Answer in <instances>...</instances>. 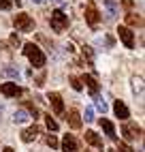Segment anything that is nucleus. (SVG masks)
<instances>
[{
    "mask_svg": "<svg viewBox=\"0 0 145 152\" xmlns=\"http://www.w3.org/2000/svg\"><path fill=\"white\" fill-rule=\"evenodd\" d=\"M113 111H115V116L120 120H128L130 118V111H128L126 105H124V101H115V103H113Z\"/></svg>",
    "mask_w": 145,
    "mask_h": 152,
    "instance_id": "1a4fd4ad",
    "label": "nucleus"
},
{
    "mask_svg": "<svg viewBox=\"0 0 145 152\" xmlns=\"http://www.w3.org/2000/svg\"><path fill=\"white\" fill-rule=\"evenodd\" d=\"M47 101H49V105H51V109H54L56 114H62V111H64V103H62V96L58 92H49Z\"/></svg>",
    "mask_w": 145,
    "mask_h": 152,
    "instance_id": "0eeeda50",
    "label": "nucleus"
},
{
    "mask_svg": "<svg viewBox=\"0 0 145 152\" xmlns=\"http://www.w3.org/2000/svg\"><path fill=\"white\" fill-rule=\"evenodd\" d=\"M26 111L30 114V118H38V109H36L34 105H30V103H26Z\"/></svg>",
    "mask_w": 145,
    "mask_h": 152,
    "instance_id": "393cba45",
    "label": "nucleus"
},
{
    "mask_svg": "<svg viewBox=\"0 0 145 152\" xmlns=\"http://www.w3.org/2000/svg\"><path fill=\"white\" fill-rule=\"evenodd\" d=\"M32 2H36V4H43V2H45V0H32Z\"/></svg>",
    "mask_w": 145,
    "mask_h": 152,
    "instance_id": "2f4dec72",
    "label": "nucleus"
},
{
    "mask_svg": "<svg viewBox=\"0 0 145 152\" xmlns=\"http://www.w3.org/2000/svg\"><path fill=\"white\" fill-rule=\"evenodd\" d=\"M117 150H120V152H134L128 144H124V141H120V144H117Z\"/></svg>",
    "mask_w": 145,
    "mask_h": 152,
    "instance_id": "cd10ccee",
    "label": "nucleus"
},
{
    "mask_svg": "<svg viewBox=\"0 0 145 152\" xmlns=\"http://www.w3.org/2000/svg\"><path fill=\"white\" fill-rule=\"evenodd\" d=\"M86 22H88V24H90L92 28H94V26H96V24L100 22V13L96 11V7L92 4V2H90V4L86 7Z\"/></svg>",
    "mask_w": 145,
    "mask_h": 152,
    "instance_id": "423d86ee",
    "label": "nucleus"
},
{
    "mask_svg": "<svg viewBox=\"0 0 145 152\" xmlns=\"http://www.w3.org/2000/svg\"><path fill=\"white\" fill-rule=\"evenodd\" d=\"M24 90L19 88L15 82H7V84H0V94H4V96H19Z\"/></svg>",
    "mask_w": 145,
    "mask_h": 152,
    "instance_id": "39448f33",
    "label": "nucleus"
},
{
    "mask_svg": "<svg viewBox=\"0 0 145 152\" xmlns=\"http://www.w3.org/2000/svg\"><path fill=\"white\" fill-rule=\"evenodd\" d=\"M132 92L134 94L143 92V77H132Z\"/></svg>",
    "mask_w": 145,
    "mask_h": 152,
    "instance_id": "f3484780",
    "label": "nucleus"
},
{
    "mask_svg": "<svg viewBox=\"0 0 145 152\" xmlns=\"http://www.w3.org/2000/svg\"><path fill=\"white\" fill-rule=\"evenodd\" d=\"M38 133H41V129H38L36 124H32V126H28L24 133H22V139L26 141V144H28V141H34V139L38 137Z\"/></svg>",
    "mask_w": 145,
    "mask_h": 152,
    "instance_id": "9b49d317",
    "label": "nucleus"
},
{
    "mask_svg": "<svg viewBox=\"0 0 145 152\" xmlns=\"http://www.w3.org/2000/svg\"><path fill=\"white\" fill-rule=\"evenodd\" d=\"M86 141L90 146H94V148H98V150H102V139L94 133V131H86Z\"/></svg>",
    "mask_w": 145,
    "mask_h": 152,
    "instance_id": "4468645a",
    "label": "nucleus"
},
{
    "mask_svg": "<svg viewBox=\"0 0 145 152\" xmlns=\"http://www.w3.org/2000/svg\"><path fill=\"white\" fill-rule=\"evenodd\" d=\"M117 37L122 39V43L126 45L128 49H132V47H134V34H132V30H130V28L120 26V28H117Z\"/></svg>",
    "mask_w": 145,
    "mask_h": 152,
    "instance_id": "20e7f679",
    "label": "nucleus"
},
{
    "mask_svg": "<svg viewBox=\"0 0 145 152\" xmlns=\"http://www.w3.org/2000/svg\"><path fill=\"white\" fill-rule=\"evenodd\" d=\"M68 82H70L72 90H77V92H79V90H83V84H81V79H79V77H75V75H72V77L68 79Z\"/></svg>",
    "mask_w": 145,
    "mask_h": 152,
    "instance_id": "412c9836",
    "label": "nucleus"
},
{
    "mask_svg": "<svg viewBox=\"0 0 145 152\" xmlns=\"http://www.w3.org/2000/svg\"><path fill=\"white\" fill-rule=\"evenodd\" d=\"M24 54H26V58L32 62V66H36V69H43L45 66V54H43V49H41L38 45H34V43H26L24 45Z\"/></svg>",
    "mask_w": 145,
    "mask_h": 152,
    "instance_id": "f257e3e1",
    "label": "nucleus"
},
{
    "mask_svg": "<svg viewBox=\"0 0 145 152\" xmlns=\"http://www.w3.org/2000/svg\"><path fill=\"white\" fill-rule=\"evenodd\" d=\"M11 7H13V0H0V9L2 11H9Z\"/></svg>",
    "mask_w": 145,
    "mask_h": 152,
    "instance_id": "bb28decb",
    "label": "nucleus"
},
{
    "mask_svg": "<svg viewBox=\"0 0 145 152\" xmlns=\"http://www.w3.org/2000/svg\"><path fill=\"white\" fill-rule=\"evenodd\" d=\"M66 122H68L70 129H81V114L77 109H70L66 114Z\"/></svg>",
    "mask_w": 145,
    "mask_h": 152,
    "instance_id": "9d476101",
    "label": "nucleus"
},
{
    "mask_svg": "<svg viewBox=\"0 0 145 152\" xmlns=\"http://www.w3.org/2000/svg\"><path fill=\"white\" fill-rule=\"evenodd\" d=\"M83 118H86V122H92V120H94V109H92V107H86Z\"/></svg>",
    "mask_w": 145,
    "mask_h": 152,
    "instance_id": "a878e982",
    "label": "nucleus"
},
{
    "mask_svg": "<svg viewBox=\"0 0 145 152\" xmlns=\"http://www.w3.org/2000/svg\"><path fill=\"white\" fill-rule=\"evenodd\" d=\"M122 133H124V137H126V139H137V137H141V126L126 122V124L122 126Z\"/></svg>",
    "mask_w": 145,
    "mask_h": 152,
    "instance_id": "6e6552de",
    "label": "nucleus"
},
{
    "mask_svg": "<svg viewBox=\"0 0 145 152\" xmlns=\"http://www.w3.org/2000/svg\"><path fill=\"white\" fill-rule=\"evenodd\" d=\"M94 101H96V109L105 114V111H107V103H105V99H102V96H96Z\"/></svg>",
    "mask_w": 145,
    "mask_h": 152,
    "instance_id": "4be33fe9",
    "label": "nucleus"
},
{
    "mask_svg": "<svg viewBox=\"0 0 145 152\" xmlns=\"http://www.w3.org/2000/svg\"><path fill=\"white\" fill-rule=\"evenodd\" d=\"M0 116H2V105H0Z\"/></svg>",
    "mask_w": 145,
    "mask_h": 152,
    "instance_id": "72a5a7b5",
    "label": "nucleus"
},
{
    "mask_svg": "<svg viewBox=\"0 0 145 152\" xmlns=\"http://www.w3.org/2000/svg\"><path fill=\"white\" fill-rule=\"evenodd\" d=\"M45 122H47V129H49V131H58V122H56L51 116H45Z\"/></svg>",
    "mask_w": 145,
    "mask_h": 152,
    "instance_id": "b1692460",
    "label": "nucleus"
},
{
    "mask_svg": "<svg viewBox=\"0 0 145 152\" xmlns=\"http://www.w3.org/2000/svg\"><path fill=\"white\" fill-rule=\"evenodd\" d=\"M2 73H4L7 77H11V79H19V71H17L15 66H4Z\"/></svg>",
    "mask_w": 145,
    "mask_h": 152,
    "instance_id": "aec40b11",
    "label": "nucleus"
},
{
    "mask_svg": "<svg viewBox=\"0 0 145 152\" xmlns=\"http://www.w3.org/2000/svg\"><path fill=\"white\" fill-rule=\"evenodd\" d=\"M11 45L19 47V37H17V34H11Z\"/></svg>",
    "mask_w": 145,
    "mask_h": 152,
    "instance_id": "c85d7f7f",
    "label": "nucleus"
},
{
    "mask_svg": "<svg viewBox=\"0 0 145 152\" xmlns=\"http://www.w3.org/2000/svg\"><path fill=\"white\" fill-rule=\"evenodd\" d=\"M122 4L126 7V9H132L134 7V0H122Z\"/></svg>",
    "mask_w": 145,
    "mask_h": 152,
    "instance_id": "c756f323",
    "label": "nucleus"
},
{
    "mask_svg": "<svg viewBox=\"0 0 145 152\" xmlns=\"http://www.w3.org/2000/svg\"><path fill=\"white\" fill-rule=\"evenodd\" d=\"M13 26L19 30V32H30V30L34 28V19L30 17L28 13H17L13 17Z\"/></svg>",
    "mask_w": 145,
    "mask_h": 152,
    "instance_id": "7ed1b4c3",
    "label": "nucleus"
},
{
    "mask_svg": "<svg viewBox=\"0 0 145 152\" xmlns=\"http://www.w3.org/2000/svg\"><path fill=\"white\" fill-rule=\"evenodd\" d=\"M126 22H128L130 26H143V19H141L139 15H134V13H128V15H126Z\"/></svg>",
    "mask_w": 145,
    "mask_h": 152,
    "instance_id": "6ab92c4d",
    "label": "nucleus"
},
{
    "mask_svg": "<svg viewBox=\"0 0 145 152\" xmlns=\"http://www.w3.org/2000/svg\"><path fill=\"white\" fill-rule=\"evenodd\" d=\"M45 141H47V146H49V148H58V146H60V141H58L56 135H47Z\"/></svg>",
    "mask_w": 145,
    "mask_h": 152,
    "instance_id": "5701e85b",
    "label": "nucleus"
},
{
    "mask_svg": "<svg viewBox=\"0 0 145 152\" xmlns=\"http://www.w3.org/2000/svg\"><path fill=\"white\" fill-rule=\"evenodd\" d=\"M54 2H58V4H64V0H54Z\"/></svg>",
    "mask_w": 145,
    "mask_h": 152,
    "instance_id": "473e14b6",
    "label": "nucleus"
},
{
    "mask_svg": "<svg viewBox=\"0 0 145 152\" xmlns=\"http://www.w3.org/2000/svg\"><path fill=\"white\" fill-rule=\"evenodd\" d=\"M86 152H96V150H86Z\"/></svg>",
    "mask_w": 145,
    "mask_h": 152,
    "instance_id": "f704fd0d",
    "label": "nucleus"
},
{
    "mask_svg": "<svg viewBox=\"0 0 145 152\" xmlns=\"http://www.w3.org/2000/svg\"><path fill=\"white\" fill-rule=\"evenodd\" d=\"M105 7H107V17H113L117 11V4H115V0H105Z\"/></svg>",
    "mask_w": 145,
    "mask_h": 152,
    "instance_id": "a211bd4d",
    "label": "nucleus"
},
{
    "mask_svg": "<svg viewBox=\"0 0 145 152\" xmlns=\"http://www.w3.org/2000/svg\"><path fill=\"white\" fill-rule=\"evenodd\" d=\"M49 24H51V30L54 32H64L68 28V15H64L62 11H54L49 17Z\"/></svg>",
    "mask_w": 145,
    "mask_h": 152,
    "instance_id": "f03ea898",
    "label": "nucleus"
},
{
    "mask_svg": "<svg viewBox=\"0 0 145 152\" xmlns=\"http://www.w3.org/2000/svg\"><path fill=\"white\" fill-rule=\"evenodd\" d=\"M2 152H15V150H13V148H9V146H7V148H2Z\"/></svg>",
    "mask_w": 145,
    "mask_h": 152,
    "instance_id": "7c9ffc66",
    "label": "nucleus"
},
{
    "mask_svg": "<svg viewBox=\"0 0 145 152\" xmlns=\"http://www.w3.org/2000/svg\"><path fill=\"white\" fill-rule=\"evenodd\" d=\"M81 84H86L88 88H90V92L92 94H98V82H96V79L94 77H92V75H83V77H81Z\"/></svg>",
    "mask_w": 145,
    "mask_h": 152,
    "instance_id": "2eb2a0df",
    "label": "nucleus"
},
{
    "mask_svg": "<svg viewBox=\"0 0 145 152\" xmlns=\"http://www.w3.org/2000/svg\"><path fill=\"white\" fill-rule=\"evenodd\" d=\"M100 126H102V131H105V135H107L109 139H115V137H117V135H115V126H113L111 120L100 118Z\"/></svg>",
    "mask_w": 145,
    "mask_h": 152,
    "instance_id": "f8f14e48",
    "label": "nucleus"
},
{
    "mask_svg": "<svg viewBox=\"0 0 145 152\" xmlns=\"http://www.w3.org/2000/svg\"><path fill=\"white\" fill-rule=\"evenodd\" d=\"M62 150L64 152H77V139L72 135H64V139H62Z\"/></svg>",
    "mask_w": 145,
    "mask_h": 152,
    "instance_id": "ddd939ff",
    "label": "nucleus"
},
{
    "mask_svg": "<svg viewBox=\"0 0 145 152\" xmlns=\"http://www.w3.org/2000/svg\"><path fill=\"white\" fill-rule=\"evenodd\" d=\"M30 120V114L26 109H15V114H13V122L15 124H26Z\"/></svg>",
    "mask_w": 145,
    "mask_h": 152,
    "instance_id": "dca6fc26",
    "label": "nucleus"
}]
</instances>
